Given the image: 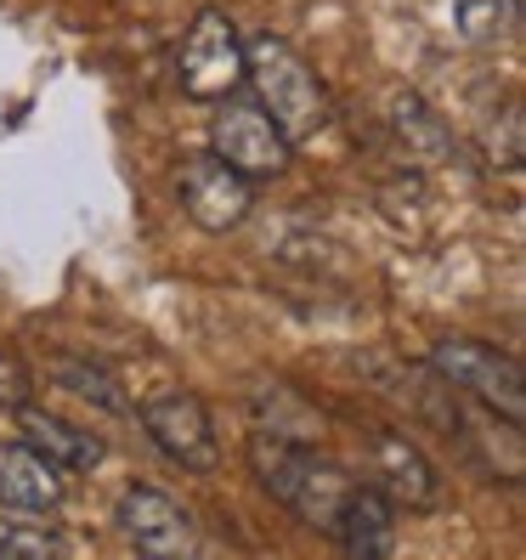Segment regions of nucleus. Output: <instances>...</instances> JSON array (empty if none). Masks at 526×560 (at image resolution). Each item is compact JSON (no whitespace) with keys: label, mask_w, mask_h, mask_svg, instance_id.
I'll return each mask as SVG.
<instances>
[{"label":"nucleus","mask_w":526,"mask_h":560,"mask_svg":"<svg viewBox=\"0 0 526 560\" xmlns=\"http://www.w3.org/2000/svg\"><path fill=\"white\" fill-rule=\"evenodd\" d=\"M249 465H255L260 487H267L283 510H294L306 526H323V533H335L346 492L356 487L335 458H323L317 447L294 442V436L267 431V424L249 436Z\"/></svg>","instance_id":"nucleus-1"},{"label":"nucleus","mask_w":526,"mask_h":560,"mask_svg":"<svg viewBox=\"0 0 526 560\" xmlns=\"http://www.w3.org/2000/svg\"><path fill=\"white\" fill-rule=\"evenodd\" d=\"M244 85H255V108L283 130L289 148L312 142L328 125V91H323L317 69L283 35L244 40Z\"/></svg>","instance_id":"nucleus-2"},{"label":"nucleus","mask_w":526,"mask_h":560,"mask_svg":"<svg viewBox=\"0 0 526 560\" xmlns=\"http://www.w3.org/2000/svg\"><path fill=\"white\" fill-rule=\"evenodd\" d=\"M431 369L453 385V397H465L476 408H492L510 424L526 419V380H521V362L510 351H492L481 340L447 335V340L431 346Z\"/></svg>","instance_id":"nucleus-3"},{"label":"nucleus","mask_w":526,"mask_h":560,"mask_svg":"<svg viewBox=\"0 0 526 560\" xmlns=\"http://www.w3.org/2000/svg\"><path fill=\"white\" fill-rule=\"evenodd\" d=\"M176 85L192 103H226L244 85V35L221 7H204L187 23V40L176 57Z\"/></svg>","instance_id":"nucleus-4"},{"label":"nucleus","mask_w":526,"mask_h":560,"mask_svg":"<svg viewBox=\"0 0 526 560\" xmlns=\"http://www.w3.org/2000/svg\"><path fill=\"white\" fill-rule=\"evenodd\" d=\"M176 192L187 221L204 226V233H233L255 210V182L238 176L233 164H221L215 153H187L176 171Z\"/></svg>","instance_id":"nucleus-5"},{"label":"nucleus","mask_w":526,"mask_h":560,"mask_svg":"<svg viewBox=\"0 0 526 560\" xmlns=\"http://www.w3.org/2000/svg\"><path fill=\"white\" fill-rule=\"evenodd\" d=\"M142 431L148 442L182 470H215L221 465V442H215V419L204 408V397L192 390H171V397H153L142 408Z\"/></svg>","instance_id":"nucleus-6"},{"label":"nucleus","mask_w":526,"mask_h":560,"mask_svg":"<svg viewBox=\"0 0 526 560\" xmlns=\"http://www.w3.org/2000/svg\"><path fill=\"white\" fill-rule=\"evenodd\" d=\"M210 153L249 182H272L289 171V137L255 103H226L210 119Z\"/></svg>","instance_id":"nucleus-7"},{"label":"nucleus","mask_w":526,"mask_h":560,"mask_svg":"<svg viewBox=\"0 0 526 560\" xmlns=\"http://www.w3.org/2000/svg\"><path fill=\"white\" fill-rule=\"evenodd\" d=\"M114 521H119V533L137 544V555H148V560L199 555V526H192V515L159 487H125Z\"/></svg>","instance_id":"nucleus-8"},{"label":"nucleus","mask_w":526,"mask_h":560,"mask_svg":"<svg viewBox=\"0 0 526 560\" xmlns=\"http://www.w3.org/2000/svg\"><path fill=\"white\" fill-rule=\"evenodd\" d=\"M369 487L374 492H385L397 510H436V499H442V476H436V465L424 458V447L419 442H408L402 431H379L374 442H369Z\"/></svg>","instance_id":"nucleus-9"},{"label":"nucleus","mask_w":526,"mask_h":560,"mask_svg":"<svg viewBox=\"0 0 526 560\" xmlns=\"http://www.w3.org/2000/svg\"><path fill=\"white\" fill-rule=\"evenodd\" d=\"M12 413H17V436L35 447L40 458H51L62 476L96 470V465H103V453H108L103 436H91V431H80V424L57 419V413H46V408H28V402H17Z\"/></svg>","instance_id":"nucleus-10"},{"label":"nucleus","mask_w":526,"mask_h":560,"mask_svg":"<svg viewBox=\"0 0 526 560\" xmlns=\"http://www.w3.org/2000/svg\"><path fill=\"white\" fill-rule=\"evenodd\" d=\"M62 504V470L40 458L28 442L0 447V510L17 515H51Z\"/></svg>","instance_id":"nucleus-11"},{"label":"nucleus","mask_w":526,"mask_h":560,"mask_svg":"<svg viewBox=\"0 0 526 560\" xmlns=\"http://www.w3.org/2000/svg\"><path fill=\"white\" fill-rule=\"evenodd\" d=\"M335 538L346 544V555H363V560L390 555L397 549V504L374 487H351L335 521Z\"/></svg>","instance_id":"nucleus-12"},{"label":"nucleus","mask_w":526,"mask_h":560,"mask_svg":"<svg viewBox=\"0 0 526 560\" xmlns=\"http://www.w3.org/2000/svg\"><path fill=\"white\" fill-rule=\"evenodd\" d=\"M390 130H397V142L408 153V164H447L453 159V137H447V125L431 114V103L413 91H397L390 96Z\"/></svg>","instance_id":"nucleus-13"},{"label":"nucleus","mask_w":526,"mask_h":560,"mask_svg":"<svg viewBox=\"0 0 526 560\" xmlns=\"http://www.w3.org/2000/svg\"><path fill=\"white\" fill-rule=\"evenodd\" d=\"M521 0H453V28L470 46H499L515 35Z\"/></svg>","instance_id":"nucleus-14"},{"label":"nucleus","mask_w":526,"mask_h":560,"mask_svg":"<svg viewBox=\"0 0 526 560\" xmlns=\"http://www.w3.org/2000/svg\"><path fill=\"white\" fill-rule=\"evenodd\" d=\"M46 374L62 385V390H74L80 402H96V408H125V390L114 385L108 369H96V362H80V357H51L46 362Z\"/></svg>","instance_id":"nucleus-15"},{"label":"nucleus","mask_w":526,"mask_h":560,"mask_svg":"<svg viewBox=\"0 0 526 560\" xmlns=\"http://www.w3.org/2000/svg\"><path fill=\"white\" fill-rule=\"evenodd\" d=\"M51 555H62L57 533H40V526H23V521L0 515V560H51Z\"/></svg>","instance_id":"nucleus-16"},{"label":"nucleus","mask_w":526,"mask_h":560,"mask_svg":"<svg viewBox=\"0 0 526 560\" xmlns=\"http://www.w3.org/2000/svg\"><path fill=\"white\" fill-rule=\"evenodd\" d=\"M487 164L492 171H521V108H504V130H487Z\"/></svg>","instance_id":"nucleus-17"},{"label":"nucleus","mask_w":526,"mask_h":560,"mask_svg":"<svg viewBox=\"0 0 526 560\" xmlns=\"http://www.w3.org/2000/svg\"><path fill=\"white\" fill-rule=\"evenodd\" d=\"M17 402H28V369L12 351H0V413H12Z\"/></svg>","instance_id":"nucleus-18"}]
</instances>
